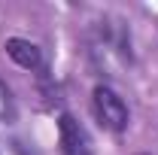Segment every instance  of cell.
Wrapping results in <instances>:
<instances>
[{
    "label": "cell",
    "mask_w": 158,
    "mask_h": 155,
    "mask_svg": "<svg viewBox=\"0 0 158 155\" xmlns=\"http://www.w3.org/2000/svg\"><path fill=\"white\" fill-rule=\"evenodd\" d=\"M91 110H94V116L98 122L106 128V131H113V134H122L125 128H128V103L118 97V91H113L110 85H98L94 91H91Z\"/></svg>",
    "instance_id": "6da1fadb"
},
{
    "label": "cell",
    "mask_w": 158,
    "mask_h": 155,
    "mask_svg": "<svg viewBox=\"0 0 158 155\" xmlns=\"http://www.w3.org/2000/svg\"><path fill=\"white\" fill-rule=\"evenodd\" d=\"M6 55L15 61L19 67H24V70H40L43 67V52H40L37 43H31V40L9 37L6 40Z\"/></svg>",
    "instance_id": "3957f363"
},
{
    "label": "cell",
    "mask_w": 158,
    "mask_h": 155,
    "mask_svg": "<svg viewBox=\"0 0 158 155\" xmlns=\"http://www.w3.org/2000/svg\"><path fill=\"white\" fill-rule=\"evenodd\" d=\"M12 119H15V100H12L9 85L0 79V122H12Z\"/></svg>",
    "instance_id": "277c9868"
},
{
    "label": "cell",
    "mask_w": 158,
    "mask_h": 155,
    "mask_svg": "<svg viewBox=\"0 0 158 155\" xmlns=\"http://www.w3.org/2000/svg\"><path fill=\"white\" fill-rule=\"evenodd\" d=\"M58 143L61 155H91V137L70 113H61L58 119Z\"/></svg>",
    "instance_id": "7a4b0ae2"
},
{
    "label": "cell",
    "mask_w": 158,
    "mask_h": 155,
    "mask_svg": "<svg viewBox=\"0 0 158 155\" xmlns=\"http://www.w3.org/2000/svg\"><path fill=\"white\" fill-rule=\"evenodd\" d=\"M140 155H149V152H140Z\"/></svg>",
    "instance_id": "5b68a950"
}]
</instances>
